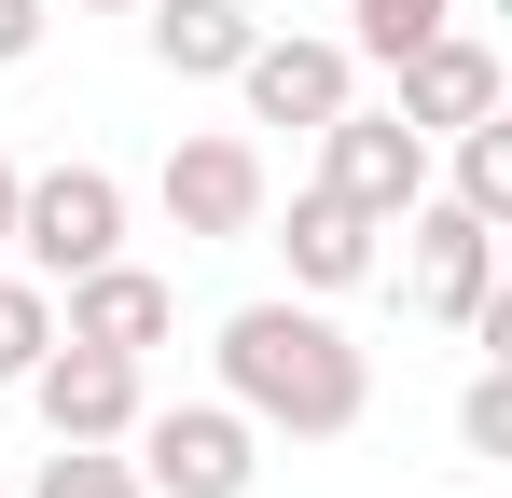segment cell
Here are the masks:
<instances>
[{
	"label": "cell",
	"instance_id": "d6986e66",
	"mask_svg": "<svg viewBox=\"0 0 512 498\" xmlns=\"http://www.w3.org/2000/svg\"><path fill=\"white\" fill-rule=\"evenodd\" d=\"M0 263H14V153H0Z\"/></svg>",
	"mask_w": 512,
	"mask_h": 498
},
{
	"label": "cell",
	"instance_id": "9c48e42d",
	"mask_svg": "<svg viewBox=\"0 0 512 498\" xmlns=\"http://www.w3.org/2000/svg\"><path fill=\"white\" fill-rule=\"evenodd\" d=\"M388 83H402L388 111H402L416 139H457V125H485V111H499V97H512V70H499V42H471V28H429L416 56H388Z\"/></svg>",
	"mask_w": 512,
	"mask_h": 498
},
{
	"label": "cell",
	"instance_id": "8fae6325",
	"mask_svg": "<svg viewBox=\"0 0 512 498\" xmlns=\"http://www.w3.org/2000/svg\"><path fill=\"white\" fill-rule=\"evenodd\" d=\"M277 249H291V291L305 305H333V291H360V277H388V222H360L346 194H291V222H277Z\"/></svg>",
	"mask_w": 512,
	"mask_h": 498
},
{
	"label": "cell",
	"instance_id": "8992f818",
	"mask_svg": "<svg viewBox=\"0 0 512 498\" xmlns=\"http://www.w3.org/2000/svg\"><path fill=\"white\" fill-rule=\"evenodd\" d=\"M14 388H28V415H42V443H125L139 402H153V374H139L125 346H84V332H56Z\"/></svg>",
	"mask_w": 512,
	"mask_h": 498
},
{
	"label": "cell",
	"instance_id": "52a82bcc",
	"mask_svg": "<svg viewBox=\"0 0 512 498\" xmlns=\"http://www.w3.org/2000/svg\"><path fill=\"white\" fill-rule=\"evenodd\" d=\"M319 194H346L360 222H402V208L429 194V139L402 125V111H360V97H346L333 125H319Z\"/></svg>",
	"mask_w": 512,
	"mask_h": 498
},
{
	"label": "cell",
	"instance_id": "ffe728a7",
	"mask_svg": "<svg viewBox=\"0 0 512 498\" xmlns=\"http://www.w3.org/2000/svg\"><path fill=\"white\" fill-rule=\"evenodd\" d=\"M70 14H139V0H70Z\"/></svg>",
	"mask_w": 512,
	"mask_h": 498
},
{
	"label": "cell",
	"instance_id": "5bb4252c",
	"mask_svg": "<svg viewBox=\"0 0 512 498\" xmlns=\"http://www.w3.org/2000/svg\"><path fill=\"white\" fill-rule=\"evenodd\" d=\"M429 28H457V0H346V56H360V70L416 56Z\"/></svg>",
	"mask_w": 512,
	"mask_h": 498
},
{
	"label": "cell",
	"instance_id": "30bf717a",
	"mask_svg": "<svg viewBox=\"0 0 512 498\" xmlns=\"http://www.w3.org/2000/svg\"><path fill=\"white\" fill-rule=\"evenodd\" d=\"M56 332H84V346H125V360H153L180 332V291L153 277V263H84V277H56Z\"/></svg>",
	"mask_w": 512,
	"mask_h": 498
},
{
	"label": "cell",
	"instance_id": "7c38bea8",
	"mask_svg": "<svg viewBox=\"0 0 512 498\" xmlns=\"http://www.w3.org/2000/svg\"><path fill=\"white\" fill-rule=\"evenodd\" d=\"M250 0H139V42H153V70L167 83H236V56H250Z\"/></svg>",
	"mask_w": 512,
	"mask_h": 498
},
{
	"label": "cell",
	"instance_id": "5b68a950",
	"mask_svg": "<svg viewBox=\"0 0 512 498\" xmlns=\"http://www.w3.org/2000/svg\"><path fill=\"white\" fill-rule=\"evenodd\" d=\"M388 236H402V263H388V277H402V305H416L429 332H471V305L499 291V222H471L457 194H416Z\"/></svg>",
	"mask_w": 512,
	"mask_h": 498
},
{
	"label": "cell",
	"instance_id": "3957f363",
	"mask_svg": "<svg viewBox=\"0 0 512 498\" xmlns=\"http://www.w3.org/2000/svg\"><path fill=\"white\" fill-rule=\"evenodd\" d=\"M125 249V180L111 166H14V263L56 291V277H84Z\"/></svg>",
	"mask_w": 512,
	"mask_h": 498
},
{
	"label": "cell",
	"instance_id": "4fadbf2b",
	"mask_svg": "<svg viewBox=\"0 0 512 498\" xmlns=\"http://www.w3.org/2000/svg\"><path fill=\"white\" fill-rule=\"evenodd\" d=\"M443 153V194L471 208V222H512V125L485 111V125H457V139H429Z\"/></svg>",
	"mask_w": 512,
	"mask_h": 498
},
{
	"label": "cell",
	"instance_id": "9a60e30c",
	"mask_svg": "<svg viewBox=\"0 0 512 498\" xmlns=\"http://www.w3.org/2000/svg\"><path fill=\"white\" fill-rule=\"evenodd\" d=\"M28 498H153V485H139L125 443H56V457L28 471Z\"/></svg>",
	"mask_w": 512,
	"mask_h": 498
},
{
	"label": "cell",
	"instance_id": "2e32d148",
	"mask_svg": "<svg viewBox=\"0 0 512 498\" xmlns=\"http://www.w3.org/2000/svg\"><path fill=\"white\" fill-rule=\"evenodd\" d=\"M42 346H56V291H42L28 263H0V388H14Z\"/></svg>",
	"mask_w": 512,
	"mask_h": 498
},
{
	"label": "cell",
	"instance_id": "7a4b0ae2",
	"mask_svg": "<svg viewBox=\"0 0 512 498\" xmlns=\"http://www.w3.org/2000/svg\"><path fill=\"white\" fill-rule=\"evenodd\" d=\"M125 457H139L153 498H250V485H263V429H250L236 402H139Z\"/></svg>",
	"mask_w": 512,
	"mask_h": 498
},
{
	"label": "cell",
	"instance_id": "ba28073f",
	"mask_svg": "<svg viewBox=\"0 0 512 498\" xmlns=\"http://www.w3.org/2000/svg\"><path fill=\"white\" fill-rule=\"evenodd\" d=\"M236 97H250V125H305V139H319L346 97H360V56H346V42H305V28H250Z\"/></svg>",
	"mask_w": 512,
	"mask_h": 498
},
{
	"label": "cell",
	"instance_id": "ac0fdd59",
	"mask_svg": "<svg viewBox=\"0 0 512 498\" xmlns=\"http://www.w3.org/2000/svg\"><path fill=\"white\" fill-rule=\"evenodd\" d=\"M42 28H56V0H0V70H28V56H42Z\"/></svg>",
	"mask_w": 512,
	"mask_h": 498
},
{
	"label": "cell",
	"instance_id": "6da1fadb",
	"mask_svg": "<svg viewBox=\"0 0 512 498\" xmlns=\"http://www.w3.org/2000/svg\"><path fill=\"white\" fill-rule=\"evenodd\" d=\"M222 402L250 415V429H291V443H346L360 415H374V360L333 332V305H305V291H263L222 319Z\"/></svg>",
	"mask_w": 512,
	"mask_h": 498
},
{
	"label": "cell",
	"instance_id": "277c9868",
	"mask_svg": "<svg viewBox=\"0 0 512 498\" xmlns=\"http://www.w3.org/2000/svg\"><path fill=\"white\" fill-rule=\"evenodd\" d=\"M153 208H167L194 249L263 236V208H277V180H263V139H236V125H194V139H167V166H153Z\"/></svg>",
	"mask_w": 512,
	"mask_h": 498
},
{
	"label": "cell",
	"instance_id": "e0dca14e",
	"mask_svg": "<svg viewBox=\"0 0 512 498\" xmlns=\"http://www.w3.org/2000/svg\"><path fill=\"white\" fill-rule=\"evenodd\" d=\"M457 443H471V457H512V360H485V374L457 388Z\"/></svg>",
	"mask_w": 512,
	"mask_h": 498
}]
</instances>
